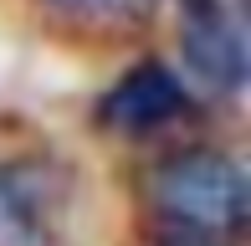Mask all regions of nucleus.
I'll list each match as a JSON object with an SVG mask.
<instances>
[{
	"instance_id": "nucleus-1",
	"label": "nucleus",
	"mask_w": 251,
	"mask_h": 246,
	"mask_svg": "<svg viewBox=\"0 0 251 246\" xmlns=\"http://www.w3.org/2000/svg\"><path fill=\"white\" fill-rule=\"evenodd\" d=\"M159 205L169 221L190 231H210V236H231L246 226L251 210V190H246V170L236 159L215 149H190L179 159H169L159 170Z\"/></svg>"
},
{
	"instance_id": "nucleus-2",
	"label": "nucleus",
	"mask_w": 251,
	"mask_h": 246,
	"mask_svg": "<svg viewBox=\"0 0 251 246\" xmlns=\"http://www.w3.org/2000/svg\"><path fill=\"white\" fill-rule=\"evenodd\" d=\"M179 108H185L179 77L169 72L164 62H144V67H133V72L108 93L102 118H108L113 128H123V133H149V128H159V123H169Z\"/></svg>"
},
{
	"instance_id": "nucleus-3",
	"label": "nucleus",
	"mask_w": 251,
	"mask_h": 246,
	"mask_svg": "<svg viewBox=\"0 0 251 246\" xmlns=\"http://www.w3.org/2000/svg\"><path fill=\"white\" fill-rule=\"evenodd\" d=\"M0 246H47V216L16 170H0Z\"/></svg>"
},
{
	"instance_id": "nucleus-4",
	"label": "nucleus",
	"mask_w": 251,
	"mask_h": 246,
	"mask_svg": "<svg viewBox=\"0 0 251 246\" xmlns=\"http://www.w3.org/2000/svg\"><path fill=\"white\" fill-rule=\"evenodd\" d=\"M62 5H72V10H144L149 0H62Z\"/></svg>"
}]
</instances>
